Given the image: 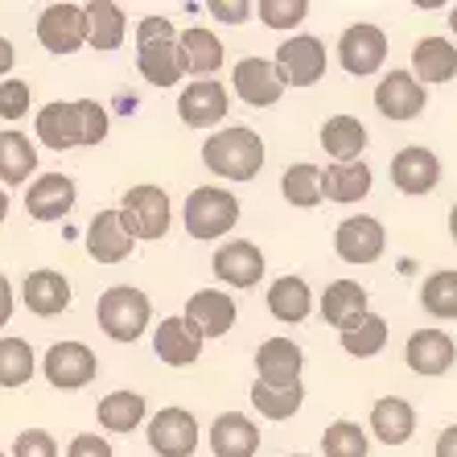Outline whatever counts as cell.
Wrapping results in <instances>:
<instances>
[{
	"instance_id": "cell-1",
	"label": "cell",
	"mask_w": 457,
	"mask_h": 457,
	"mask_svg": "<svg viewBox=\"0 0 457 457\" xmlns=\"http://www.w3.org/2000/svg\"><path fill=\"white\" fill-rule=\"evenodd\" d=\"M107 128H112V116H107V107L96 104V99H75V104L54 99V104H46L37 112V140L54 153L79 149V145L96 149V145L107 140Z\"/></svg>"
},
{
	"instance_id": "cell-2",
	"label": "cell",
	"mask_w": 457,
	"mask_h": 457,
	"mask_svg": "<svg viewBox=\"0 0 457 457\" xmlns=\"http://www.w3.org/2000/svg\"><path fill=\"white\" fill-rule=\"evenodd\" d=\"M137 71L149 87H178L186 79V58L170 17H145L137 25Z\"/></svg>"
},
{
	"instance_id": "cell-3",
	"label": "cell",
	"mask_w": 457,
	"mask_h": 457,
	"mask_svg": "<svg viewBox=\"0 0 457 457\" xmlns=\"http://www.w3.org/2000/svg\"><path fill=\"white\" fill-rule=\"evenodd\" d=\"M203 165L214 178L252 181L255 173L264 170V140H260V132H252V128H244V124L219 128L203 145Z\"/></svg>"
},
{
	"instance_id": "cell-4",
	"label": "cell",
	"mask_w": 457,
	"mask_h": 457,
	"mask_svg": "<svg viewBox=\"0 0 457 457\" xmlns=\"http://www.w3.org/2000/svg\"><path fill=\"white\" fill-rule=\"evenodd\" d=\"M181 223L198 244H214L223 239L235 223H239V198L223 186H198L181 206Z\"/></svg>"
},
{
	"instance_id": "cell-5",
	"label": "cell",
	"mask_w": 457,
	"mask_h": 457,
	"mask_svg": "<svg viewBox=\"0 0 457 457\" xmlns=\"http://www.w3.org/2000/svg\"><path fill=\"white\" fill-rule=\"evenodd\" d=\"M96 321H99V330H104L112 342H137L140 334L149 330L153 305H149V297H145L140 288L116 285V288H107L104 297H99Z\"/></svg>"
},
{
	"instance_id": "cell-6",
	"label": "cell",
	"mask_w": 457,
	"mask_h": 457,
	"mask_svg": "<svg viewBox=\"0 0 457 457\" xmlns=\"http://www.w3.org/2000/svg\"><path fill=\"white\" fill-rule=\"evenodd\" d=\"M120 223L132 239H165L173 223V206H170V194L161 186H132V190L120 198Z\"/></svg>"
},
{
	"instance_id": "cell-7",
	"label": "cell",
	"mask_w": 457,
	"mask_h": 457,
	"mask_svg": "<svg viewBox=\"0 0 457 457\" xmlns=\"http://www.w3.org/2000/svg\"><path fill=\"white\" fill-rule=\"evenodd\" d=\"M338 62H342V71L354 79L379 75L383 62H387V33L371 21L346 25L338 37Z\"/></svg>"
},
{
	"instance_id": "cell-8",
	"label": "cell",
	"mask_w": 457,
	"mask_h": 457,
	"mask_svg": "<svg viewBox=\"0 0 457 457\" xmlns=\"http://www.w3.org/2000/svg\"><path fill=\"white\" fill-rule=\"evenodd\" d=\"M46 383L58 392H79L99 375V359L87 342H54L42 359Z\"/></svg>"
},
{
	"instance_id": "cell-9",
	"label": "cell",
	"mask_w": 457,
	"mask_h": 457,
	"mask_svg": "<svg viewBox=\"0 0 457 457\" xmlns=\"http://www.w3.org/2000/svg\"><path fill=\"white\" fill-rule=\"evenodd\" d=\"M428 107V87L416 83L412 71H387L375 87V112L392 124H408Z\"/></svg>"
},
{
	"instance_id": "cell-10",
	"label": "cell",
	"mask_w": 457,
	"mask_h": 457,
	"mask_svg": "<svg viewBox=\"0 0 457 457\" xmlns=\"http://www.w3.org/2000/svg\"><path fill=\"white\" fill-rule=\"evenodd\" d=\"M272 62H277L285 87H313L326 75V46L313 33H293L288 42H280Z\"/></svg>"
},
{
	"instance_id": "cell-11",
	"label": "cell",
	"mask_w": 457,
	"mask_h": 457,
	"mask_svg": "<svg viewBox=\"0 0 457 457\" xmlns=\"http://www.w3.org/2000/svg\"><path fill=\"white\" fill-rule=\"evenodd\" d=\"M37 42L50 54H75L87 46V9L83 4H50L37 17Z\"/></svg>"
},
{
	"instance_id": "cell-12",
	"label": "cell",
	"mask_w": 457,
	"mask_h": 457,
	"mask_svg": "<svg viewBox=\"0 0 457 457\" xmlns=\"http://www.w3.org/2000/svg\"><path fill=\"white\" fill-rule=\"evenodd\" d=\"M149 449L157 457H194L198 420L186 408H161L157 416H149Z\"/></svg>"
},
{
	"instance_id": "cell-13",
	"label": "cell",
	"mask_w": 457,
	"mask_h": 457,
	"mask_svg": "<svg viewBox=\"0 0 457 457\" xmlns=\"http://www.w3.org/2000/svg\"><path fill=\"white\" fill-rule=\"evenodd\" d=\"M214 268V280L219 285H231V288H255L260 280H264V252L255 244H247V239H227L219 252H214L211 260Z\"/></svg>"
},
{
	"instance_id": "cell-14",
	"label": "cell",
	"mask_w": 457,
	"mask_h": 457,
	"mask_svg": "<svg viewBox=\"0 0 457 457\" xmlns=\"http://www.w3.org/2000/svg\"><path fill=\"white\" fill-rule=\"evenodd\" d=\"M392 186L408 198H425L441 186V161L425 145H408L392 157Z\"/></svg>"
},
{
	"instance_id": "cell-15",
	"label": "cell",
	"mask_w": 457,
	"mask_h": 457,
	"mask_svg": "<svg viewBox=\"0 0 457 457\" xmlns=\"http://www.w3.org/2000/svg\"><path fill=\"white\" fill-rule=\"evenodd\" d=\"M387 247V231H383L379 219L371 214H354V219H342L338 231H334V252L346 260V264H375Z\"/></svg>"
},
{
	"instance_id": "cell-16",
	"label": "cell",
	"mask_w": 457,
	"mask_h": 457,
	"mask_svg": "<svg viewBox=\"0 0 457 457\" xmlns=\"http://www.w3.org/2000/svg\"><path fill=\"white\" fill-rule=\"evenodd\" d=\"M231 87H235V96L252 107H272L288 91L277 62H268V58H239L231 71Z\"/></svg>"
},
{
	"instance_id": "cell-17",
	"label": "cell",
	"mask_w": 457,
	"mask_h": 457,
	"mask_svg": "<svg viewBox=\"0 0 457 457\" xmlns=\"http://www.w3.org/2000/svg\"><path fill=\"white\" fill-rule=\"evenodd\" d=\"M75 203H79V186L66 173H42L25 190V211L37 223H58V219H66V214L75 211Z\"/></svg>"
},
{
	"instance_id": "cell-18",
	"label": "cell",
	"mask_w": 457,
	"mask_h": 457,
	"mask_svg": "<svg viewBox=\"0 0 457 457\" xmlns=\"http://www.w3.org/2000/svg\"><path fill=\"white\" fill-rule=\"evenodd\" d=\"M404 362H408V371L420 375V379H436V375H445L449 367L457 362V346H453V338H449L445 330L425 326V330L408 334Z\"/></svg>"
},
{
	"instance_id": "cell-19",
	"label": "cell",
	"mask_w": 457,
	"mask_h": 457,
	"mask_svg": "<svg viewBox=\"0 0 457 457\" xmlns=\"http://www.w3.org/2000/svg\"><path fill=\"white\" fill-rule=\"evenodd\" d=\"M301 371H305V351H301L293 338H268L260 342L255 351V375L264 387H293L301 383Z\"/></svg>"
},
{
	"instance_id": "cell-20",
	"label": "cell",
	"mask_w": 457,
	"mask_h": 457,
	"mask_svg": "<svg viewBox=\"0 0 457 457\" xmlns=\"http://www.w3.org/2000/svg\"><path fill=\"white\" fill-rule=\"evenodd\" d=\"M227 107H231L227 87L214 79H194L178 96V116L186 128H214L219 120H227Z\"/></svg>"
},
{
	"instance_id": "cell-21",
	"label": "cell",
	"mask_w": 457,
	"mask_h": 457,
	"mask_svg": "<svg viewBox=\"0 0 457 457\" xmlns=\"http://www.w3.org/2000/svg\"><path fill=\"white\" fill-rule=\"evenodd\" d=\"M181 318L190 321L203 338H223L235 326V318H239V309H235V301L227 297L223 288H198V293L186 301V313H181Z\"/></svg>"
},
{
	"instance_id": "cell-22",
	"label": "cell",
	"mask_w": 457,
	"mask_h": 457,
	"mask_svg": "<svg viewBox=\"0 0 457 457\" xmlns=\"http://www.w3.org/2000/svg\"><path fill=\"white\" fill-rule=\"evenodd\" d=\"M203 342L206 338L186 318H161V326L153 330V354L165 367H194L203 354Z\"/></svg>"
},
{
	"instance_id": "cell-23",
	"label": "cell",
	"mask_w": 457,
	"mask_h": 457,
	"mask_svg": "<svg viewBox=\"0 0 457 457\" xmlns=\"http://www.w3.org/2000/svg\"><path fill=\"white\" fill-rule=\"evenodd\" d=\"M21 301L37 318H62L71 309V280L54 268H33L21 285Z\"/></svg>"
},
{
	"instance_id": "cell-24",
	"label": "cell",
	"mask_w": 457,
	"mask_h": 457,
	"mask_svg": "<svg viewBox=\"0 0 457 457\" xmlns=\"http://www.w3.org/2000/svg\"><path fill=\"white\" fill-rule=\"evenodd\" d=\"M137 239L124 231L120 223V211H99L87 227V255L96 260V264H124L128 255H132Z\"/></svg>"
},
{
	"instance_id": "cell-25",
	"label": "cell",
	"mask_w": 457,
	"mask_h": 457,
	"mask_svg": "<svg viewBox=\"0 0 457 457\" xmlns=\"http://www.w3.org/2000/svg\"><path fill=\"white\" fill-rule=\"evenodd\" d=\"M367 313H371V309H367V288L354 285V280H334V285L321 293V318L338 334L362 326Z\"/></svg>"
},
{
	"instance_id": "cell-26",
	"label": "cell",
	"mask_w": 457,
	"mask_h": 457,
	"mask_svg": "<svg viewBox=\"0 0 457 457\" xmlns=\"http://www.w3.org/2000/svg\"><path fill=\"white\" fill-rule=\"evenodd\" d=\"M371 433L383 445H408L416 433V408L404 395H379L371 404Z\"/></svg>"
},
{
	"instance_id": "cell-27",
	"label": "cell",
	"mask_w": 457,
	"mask_h": 457,
	"mask_svg": "<svg viewBox=\"0 0 457 457\" xmlns=\"http://www.w3.org/2000/svg\"><path fill=\"white\" fill-rule=\"evenodd\" d=\"M412 75L420 87H441L457 79V46L449 37H420L412 46Z\"/></svg>"
},
{
	"instance_id": "cell-28",
	"label": "cell",
	"mask_w": 457,
	"mask_h": 457,
	"mask_svg": "<svg viewBox=\"0 0 457 457\" xmlns=\"http://www.w3.org/2000/svg\"><path fill=\"white\" fill-rule=\"evenodd\" d=\"M211 449H214V457H255V449H260V425L244 412L214 416Z\"/></svg>"
},
{
	"instance_id": "cell-29",
	"label": "cell",
	"mask_w": 457,
	"mask_h": 457,
	"mask_svg": "<svg viewBox=\"0 0 457 457\" xmlns=\"http://www.w3.org/2000/svg\"><path fill=\"white\" fill-rule=\"evenodd\" d=\"M371 181H375V173L367 161L330 165V170L321 173V198H326V203H342V206L362 203V198L371 194Z\"/></svg>"
},
{
	"instance_id": "cell-30",
	"label": "cell",
	"mask_w": 457,
	"mask_h": 457,
	"mask_svg": "<svg viewBox=\"0 0 457 457\" xmlns=\"http://www.w3.org/2000/svg\"><path fill=\"white\" fill-rule=\"evenodd\" d=\"M87 9V46L96 54H112L124 46L128 37V17L120 4L112 0H96V4H83Z\"/></svg>"
},
{
	"instance_id": "cell-31",
	"label": "cell",
	"mask_w": 457,
	"mask_h": 457,
	"mask_svg": "<svg viewBox=\"0 0 457 457\" xmlns=\"http://www.w3.org/2000/svg\"><path fill=\"white\" fill-rule=\"evenodd\" d=\"M321 149L334 157V165H351V161H362L367 153V128L354 116H330L321 124Z\"/></svg>"
},
{
	"instance_id": "cell-32",
	"label": "cell",
	"mask_w": 457,
	"mask_h": 457,
	"mask_svg": "<svg viewBox=\"0 0 457 457\" xmlns=\"http://www.w3.org/2000/svg\"><path fill=\"white\" fill-rule=\"evenodd\" d=\"M96 416H99V425H104L107 433H137V428L149 420V404H145V395L140 392L120 387V392H107L104 400H99Z\"/></svg>"
},
{
	"instance_id": "cell-33",
	"label": "cell",
	"mask_w": 457,
	"mask_h": 457,
	"mask_svg": "<svg viewBox=\"0 0 457 457\" xmlns=\"http://www.w3.org/2000/svg\"><path fill=\"white\" fill-rule=\"evenodd\" d=\"M181 58H186V75H214L223 66V42L214 29H203V25H190V29L178 33Z\"/></svg>"
},
{
	"instance_id": "cell-34",
	"label": "cell",
	"mask_w": 457,
	"mask_h": 457,
	"mask_svg": "<svg viewBox=\"0 0 457 457\" xmlns=\"http://www.w3.org/2000/svg\"><path fill=\"white\" fill-rule=\"evenodd\" d=\"M33 170H37V149L29 145V137L17 128H4L0 132V186H21Z\"/></svg>"
},
{
	"instance_id": "cell-35",
	"label": "cell",
	"mask_w": 457,
	"mask_h": 457,
	"mask_svg": "<svg viewBox=\"0 0 457 457\" xmlns=\"http://www.w3.org/2000/svg\"><path fill=\"white\" fill-rule=\"evenodd\" d=\"M309 309H313V293L301 277H280L268 285V313L277 321H288V326H297V321L309 318Z\"/></svg>"
},
{
	"instance_id": "cell-36",
	"label": "cell",
	"mask_w": 457,
	"mask_h": 457,
	"mask_svg": "<svg viewBox=\"0 0 457 457\" xmlns=\"http://www.w3.org/2000/svg\"><path fill=\"white\" fill-rule=\"evenodd\" d=\"M280 194H285L288 206H297V211H313V206L321 203V170L318 165H309V161L288 165L285 178H280Z\"/></svg>"
},
{
	"instance_id": "cell-37",
	"label": "cell",
	"mask_w": 457,
	"mask_h": 457,
	"mask_svg": "<svg viewBox=\"0 0 457 457\" xmlns=\"http://www.w3.org/2000/svg\"><path fill=\"white\" fill-rule=\"evenodd\" d=\"M420 305H425V313H433L441 321H457V272L453 268H441V272L420 280Z\"/></svg>"
},
{
	"instance_id": "cell-38",
	"label": "cell",
	"mask_w": 457,
	"mask_h": 457,
	"mask_svg": "<svg viewBox=\"0 0 457 457\" xmlns=\"http://www.w3.org/2000/svg\"><path fill=\"white\" fill-rule=\"evenodd\" d=\"M252 404L268 420H288V416H297V408L305 404V383H293V387H264V383H255Z\"/></svg>"
},
{
	"instance_id": "cell-39",
	"label": "cell",
	"mask_w": 457,
	"mask_h": 457,
	"mask_svg": "<svg viewBox=\"0 0 457 457\" xmlns=\"http://www.w3.org/2000/svg\"><path fill=\"white\" fill-rule=\"evenodd\" d=\"M321 453L326 457H371L367 428H359L354 420H334V425L321 433Z\"/></svg>"
},
{
	"instance_id": "cell-40",
	"label": "cell",
	"mask_w": 457,
	"mask_h": 457,
	"mask_svg": "<svg viewBox=\"0 0 457 457\" xmlns=\"http://www.w3.org/2000/svg\"><path fill=\"white\" fill-rule=\"evenodd\" d=\"M387 321L379 318V313H367L362 318V326H354V330L342 334V351L351 354V359H375V354L387 346Z\"/></svg>"
},
{
	"instance_id": "cell-41",
	"label": "cell",
	"mask_w": 457,
	"mask_h": 457,
	"mask_svg": "<svg viewBox=\"0 0 457 457\" xmlns=\"http://www.w3.org/2000/svg\"><path fill=\"white\" fill-rule=\"evenodd\" d=\"M33 351L25 338H0V387H21L33 379Z\"/></svg>"
},
{
	"instance_id": "cell-42",
	"label": "cell",
	"mask_w": 457,
	"mask_h": 457,
	"mask_svg": "<svg viewBox=\"0 0 457 457\" xmlns=\"http://www.w3.org/2000/svg\"><path fill=\"white\" fill-rule=\"evenodd\" d=\"M255 9L268 29H297L309 17V0H260Z\"/></svg>"
},
{
	"instance_id": "cell-43",
	"label": "cell",
	"mask_w": 457,
	"mask_h": 457,
	"mask_svg": "<svg viewBox=\"0 0 457 457\" xmlns=\"http://www.w3.org/2000/svg\"><path fill=\"white\" fill-rule=\"evenodd\" d=\"M33 87L21 83V79H4L0 83V120H21L29 112Z\"/></svg>"
},
{
	"instance_id": "cell-44",
	"label": "cell",
	"mask_w": 457,
	"mask_h": 457,
	"mask_svg": "<svg viewBox=\"0 0 457 457\" xmlns=\"http://www.w3.org/2000/svg\"><path fill=\"white\" fill-rule=\"evenodd\" d=\"M12 457H58V441L46 428H25L12 441Z\"/></svg>"
},
{
	"instance_id": "cell-45",
	"label": "cell",
	"mask_w": 457,
	"mask_h": 457,
	"mask_svg": "<svg viewBox=\"0 0 457 457\" xmlns=\"http://www.w3.org/2000/svg\"><path fill=\"white\" fill-rule=\"evenodd\" d=\"M206 12H211L214 21H223V25H244L247 17H252V4H247V0H211Z\"/></svg>"
},
{
	"instance_id": "cell-46",
	"label": "cell",
	"mask_w": 457,
	"mask_h": 457,
	"mask_svg": "<svg viewBox=\"0 0 457 457\" xmlns=\"http://www.w3.org/2000/svg\"><path fill=\"white\" fill-rule=\"evenodd\" d=\"M66 457H116V453H112V445H107L104 436L79 433L75 441H71V449H66Z\"/></svg>"
},
{
	"instance_id": "cell-47",
	"label": "cell",
	"mask_w": 457,
	"mask_h": 457,
	"mask_svg": "<svg viewBox=\"0 0 457 457\" xmlns=\"http://www.w3.org/2000/svg\"><path fill=\"white\" fill-rule=\"evenodd\" d=\"M433 457H457V425H445L433 445Z\"/></svg>"
},
{
	"instance_id": "cell-48",
	"label": "cell",
	"mask_w": 457,
	"mask_h": 457,
	"mask_svg": "<svg viewBox=\"0 0 457 457\" xmlns=\"http://www.w3.org/2000/svg\"><path fill=\"white\" fill-rule=\"evenodd\" d=\"M9 318H12V285L0 272V326H9Z\"/></svg>"
},
{
	"instance_id": "cell-49",
	"label": "cell",
	"mask_w": 457,
	"mask_h": 457,
	"mask_svg": "<svg viewBox=\"0 0 457 457\" xmlns=\"http://www.w3.org/2000/svg\"><path fill=\"white\" fill-rule=\"evenodd\" d=\"M12 62H17V50H12L9 37H0V83H4V75L12 71Z\"/></svg>"
},
{
	"instance_id": "cell-50",
	"label": "cell",
	"mask_w": 457,
	"mask_h": 457,
	"mask_svg": "<svg viewBox=\"0 0 457 457\" xmlns=\"http://www.w3.org/2000/svg\"><path fill=\"white\" fill-rule=\"evenodd\" d=\"M4 219H9V190L0 186V223H4Z\"/></svg>"
},
{
	"instance_id": "cell-51",
	"label": "cell",
	"mask_w": 457,
	"mask_h": 457,
	"mask_svg": "<svg viewBox=\"0 0 457 457\" xmlns=\"http://www.w3.org/2000/svg\"><path fill=\"white\" fill-rule=\"evenodd\" d=\"M449 235L457 239V203H453V211H449Z\"/></svg>"
},
{
	"instance_id": "cell-52",
	"label": "cell",
	"mask_w": 457,
	"mask_h": 457,
	"mask_svg": "<svg viewBox=\"0 0 457 457\" xmlns=\"http://www.w3.org/2000/svg\"><path fill=\"white\" fill-rule=\"evenodd\" d=\"M449 29L457 33V4H453V9H449Z\"/></svg>"
},
{
	"instance_id": "cell-53",
	"label": "cell",
	"mask_w": 457,
	"mask_h": 457,
	"mask_svg": "<svg viewBox=\"0 0 457 457\" xmlns=\"http://www.w3.org/2000/svg\"><path fill=\"white\" fill-rule=\"evenodd\" d=\"M288 457H305V453H288Z\"/></svg>"
},
{
	"instance_id": "cell-54",
	"label": "cell",
	"mask_w": 457,
	"mask_h": 457,
	"mask_svg": "<svg viewBox=\"0 0 457 457\" xmlns=\"http://www.w3.org/2000/svg\"><path fill=\"white\" fill-rule=\"evenodd\" d=\"M0 457H4V453H0Z\"/></svg>"
}]
</instances>
